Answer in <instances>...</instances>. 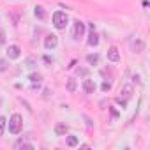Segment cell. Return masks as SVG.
<instances>
[{
	"mask_svg": "<svg viewBox=\"0 0 150 150\" xmlns=\"http://www.w3.org/2000/svg\"><path fill=\"white\" fill-rule=\"evenodd\" d=\"M67 23H69V18H67L65 13H62V11L53 13V25H55V28L64 30V28L67 27Z\"/></svg>",
	"mask_w": 150,
	"mask_h": 150,
	"instance_id": "1",
	"label": "cell"
},
{
	"mask_svg": "<svg viewBox=\"0 0 150 150\" xmlns=\"http://www.w3.org/2000/svg\"><path fill=\"white\" fill-rule=\"evenodd\" d=\"M21 125H23V118H21V115L14 113V115L9 118V132H11V134H18V132L21 131Z\"/></svg>",
	"mask_w": 150,
	"mask_h": 150,
	"instance_id": "2",
	"label": "cell"
},
{
	"mask_svg": "<svg viewBox=\"0 0 150 150\" xmlns=\"http://www.w3.org/2000/svg\"><path fill=\"white\" fill-rule=\"evenodd\" d=\"M85 34V23H81L80 20L74 21V30H72V37L74 39H81Z\"/></svg>",
	"mask_w": 150,
	"mask_h": 150,
	"instance_id": "3",
	"label": "cell"
},
{
	"mask_svg": "<svg viewBox=\"0 0 150 150\" xmlns=\"http://www.w3.org/2000/svg\"><path fill=\"white\" fill-rule=\"evenodd\" d=\"M57 44H58V37L55 34L46 35V39H44V48L46 50H53V48H57Z\"/></svg>",
	"mask_w": 150,
	"mask_h": 150,
	"instance_id": "4",
	"label": "cell"
},
{
	"mask_svg": "<svg viewBox=\"0 0 150 150\" xmlns=\"http://www.w3.org/2000/svg\"><path fill=\"white\" fill-rule=\"evenodd\" d=\"M20 55H21V50H20V46H16V44H11V46L7 48V57H9L11 60H16V58H20Z\"/></svg>",
	"mask_w": 150,
	"mask_h": 150,
	"instance_id": "5",
	"label": "cell"
},
{
	"mask_svg": "<svg viewBox=\"0 0 150 150\" xmlns=\"http://www.w3.org/2000/svg\"><path fill=\"white\" fill-rule=\"evenodd\" d=\"M108 60H111V62H118V60H120V53H118V48L111 46V48L108 50Z\"/></svg>",
	"mask_w": 150,
	"mask_h": 150,
	"instance_id": "6",
	"label": "cell"
},
{
	"mask_svg": "<svg viewBox=\"0 0 150 150\" xmlns=\"http://www.w3.org/2000/svg\"><path fill=\"white\" fill-rule=\"evenodd\" d=\"M96 88H97V87H96V81H94V80H85V81H83V90H85L87 94H94Z\"/></svg>",
	"mask_w": 150,
	"mask_h": 150,
	"instance_id": "7",
	"label": "cell"
},
{
	"mask_svg": "<svg viewBox=\"0 0 150 150\" xmlns=\"http://www.w3.org/2000/svg\"><path fill=\"white\" fill-rule=\"evenodd\" d=\"M34 14H35V18L37 20H46V11H44V7H41V6H35L34 7Z\"/></svg>",
	"mask_w": 150,
	"mask_h": 150,
	"instance_id": "8",
	"label": "cell"
},
{
	"mask_svg": "<svg viewBox=\"0 0 150 150\" xmlns=\"http://www.w3.org/2000/svg\"><path fill=\"white\" fill-rule=\"evenodd\" d=\"M67 131H69V127L65 124H62V122L55 125V134L57 136H64V134H67Z\"/></svg>",
	"mask_w": 150,
	"mask_h": 150,
	"instance_id": "9",
	"label": "cell"
},
{
	"mask_svg": "<svg viewBox=\"0 0 150 150\" xmlns=\"http://www.w3.org/2000/svg\"><path fill=\"white\" fill-rule=\"evenodd\" d=\"M132 50H134L136 53H141V51L145 50V42H143L141 39H136V41H134V44H132Z\"/></svg>",
	"mask_w": 150,
	"mask_h": 150,
	"instance_id": "10",
	"label": "cell"
},
{
	"mask_svg": "<svg viewBox=\"0 0 150 150\" xmlns=\"http://www.w3.org/2000/svg\"><path fill=\"white\" fill-rule=\"evenodd\" d=\"M120 94H122L125 99H129V97L132 96V85H124L122 90H120Z\"/></svg>",
	"mask_w": 150,
	"mask_h": 150,
	"instance_id": "11",
	"label": "cell"
},
{
	"mask_svg": "<svg viewBox=\"0 0 150 150\" xmlns=\"http://www.w3.org/2000/svg\"><path fill=\"white\" fill-rule=\"evenodd\" d=\"M16 148H27V150H32L34 148V145L32 143H27V141H23V139H20V141H16V145H14Z\"/></svg>",
	"mask_w": 150,
	"mask_h": 150,
	"instance_id": "12",
	"label": "cell"
},
{
	"mask_svg": "<svg viewBox=\"0 0 150 150\" xmlns=\"http://www.w3.org/2000/svg\"><path fill=\"white\" fill-rule=\"evenodd\" d=\"M88 44L90 46H97L99 44V35L96 32H90V37H88Z\"/></svg>",
	"mask_w": 150,
	"mask_h": 150,
	"instance_id": "13",
	"label": "cell"
},
{
	"mask_svg": "<svg viewBox=\"0 0 150 150\" xmlns=\"http://www.w3.org/2000/svg\"><path fill=\"white\" fill-rule=\"evenodd\" d=\"M28 80H30L32 83H39V81L42 80V76H41V74H39V72H32V74H30V76H28Z\"/></svg>",
	"mask_w": 150,
	"mask_h": 150,
	"instance_id": "14",
	"label": "cell"
},
{
	"mask_svg": "<svg viewBox=\"0 0 150 150\" xmlns=\"http://www.w3.org/2000/svg\"><path fill=\"white\" fill-rule=\"evenodd\" d=\"M87 62H88L90 65H96V64L99 62V55H97V53H94V55H88V57H87Z\"/></svg>",
	"mask_w": 150,
	"mask_h": 150,
	"instance_id": "15",
	"label": "cell"
},
{
	"mask_svg": "<svg viewBox=\"0 0 150 150\" xmlns=\"http://www.w3.org/2000/svg\"><path fill=\"white\" fill-rule=\"evenodd\" d=\"M67 90H69V92H74V90H76V80H72V78L67 80Z\"/></svg>",
	"mask_w": 150,
	"mask_h": 150,
	"instance_id": "16",
	"label": "cell"
},
{
	"mask_svg": "<svg viewBox=\"0 0 150 150\" xmlns=\"http://www.w3.org/2000/svg\"><path fill=\"white\" fill-rule=\"evenodd\" d=\"M67 145L69 146H76L78 145V138L76 136H67Z\"/></svg>",
	"mask_w": 150,
	"mask_h": 150,
	"instance_id": "17",
	"label": "cell"
},
{
	"mask_svg": "<svg viewBox=\"0 0 150 150\" xmlns=\"http://www.w3.org/2000/svg\"><path fill=\"white\" fill-rule=\"evenodd\" d=\"M25 64H27V67H35L37 60H35V57H28V58L25 60Z\"/></svg>",
	"mask_w": 150,
	"mask_h": 150,
	"instance_id": "18",
	"label": "cell"
},
{
	"mask_svg": "<svg viewBox=\"0 0 150 150\" xmlns=\"http://www.w3.org/2000/svg\"><path fill=\"white\" fill-rule=\"evenodd\" d=\"M7 69H9V62L4 60V58H0V72H2V71H7Z\"/></svg>",
	"mask_w": 150,
	"mask_h": 150,
	"instance_id": "19",
	"label": "cell"
},
{
	"mask_svg": "<svg viewBox=\"0 0 150 150\" xmlns=\"http://www.w3.org/2000/svg\"><path fill=\"white\" fill-rule=\"evenodd\" d=\"M6 117H0V136L4 134V131H6Z\"/></svg>",
	"mask_w": 150,
	"mask_h": 150,
	"instance_id": "20",
	"label": "cell"
},
{
	"mask_svg": "<svg viewBox=\"0 0 150 150\" xmlns=\"http://www.w3.org/2000/svg\"><path fill=\"white\" fill-rule=\"evenodd\" d=\"M101 88H103V92H108V90L111 88V83H110V81H104V83L101 85Z\"/></svg>",
	"mask_w": 150,
	"mask_h": 150,
	"instance_id": "21",
	"label": "cell"
},
{
	"mask_svg": "<svg viewBox=\"0 0 150 150\" xmlns=\"http://www.w3.org/2000/svg\"><path fill=\"white\" fill-rule=\"evenodd\" d=\"M78 74H80V76H88V69H78Z\"/></svg>",
	"mask_w": 150,
	"mask_h": 150,
	"instance_id": "22",
	"label": "cell"
},
{
	"mask_svg": "<svg viewBox=\"0 0 150 150\" xmlns=\"http://www.w3.org/2000/svg\"><path fill=\"white\" fill-rule=\"evenodd\" d=\"M117 103H118L122 108H125V106H127V101H125V99H122V97H118V99H117Z\"/></svg>",
	"mask_w": 150,
	"mask_h": 150,
	"instance_id": "23",
	"label": "cell"
},
{
	"mask_svg": "<svg viewBox=\"0 0 150 150\" xmlns=\"http://www.w3.org/2000/svg\"><path fill=\"white\" fill-rule=\"evenodd\" d=\"M101 74H103V76H111V71H110V69H103Z\"/></svg>",
	"mask_w": 150,
	"mask_h": 150,
	"instance_id": "24",
	"label": "cell"
},
{
	"mask_svg": "<svg viewBox=\"0 0 150 150\" xmlns=\"http://www.w3.org/2000/svg\"><path fill=\"white\" fill-rule=\"evenodd\" d=\"M6 42V32H0V44Z\"/></svg>",
	"mask_w": 150,
	"mask_h": 150,
	"instance_id": "25",
	"label": "cell"
},
{
	"mask_svg": "<svg viewBox=\"0 0 150 150\" xmlns=\"http://www.w3.org/2000/svg\"><path fill=\"white\" fill-rule=\"evenodd\" d=\"M88 28H90V32H96V23H88Z\"/></svg>",
	"mask_w": 150,
	"mask_h": 150,
	"instance_id": "26",
	"label": "cell"
},
{
	"mask_svg": "<svg viewBox=\"0 0 150 150\" xmlns=\"http://www.w3.org/2000/svg\"><path fill=\"white\" fill-rule=\"evenodd\" d=\"M0 104H2V101H0Z\"/></svg>",
	"mask_w": 150,
	"mask_h": 150,
	"instance_id": "27",
	"label": "cell"
}]
</instances>
